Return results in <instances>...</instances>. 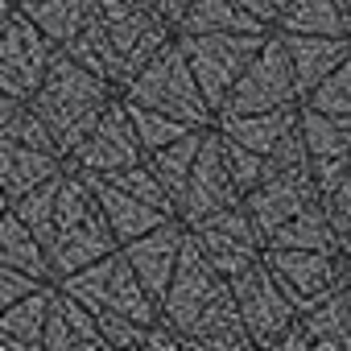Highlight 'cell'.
Listing matches in <instances>:
<instances>
[{
    "label": "cell",
    "instance_id": "obj_1",
    "mask_svg": "<svg viewBox=\"0 0 351 351\" xmlns=\"http://www.w3.org/2000/svg\"><path fill=\"white\" fill-rule=\"evenodd\" d=\"M116 95H120V91H116L108 79L91 75L83 62H75V58L58 46L54 58H50V66H46V75H42V83H38V91H34L25 104L42 116V124L50 128L58 153L66 157V153L91 132V124L99 120V112H104Z\"/></svg>",
    "mask_w": 351,
    "mask_h": 351
},
{
    "label": "cell",
    "instance_id": "obj_2",
    "mask_svg": "<svg viewBox=\"0 0 351 351\" xmlns=\"http://www.w3.org/2000/svg\"><path fill=\"white\" fill-rule=\"evenodd\" d=\"M120 95L132 99V104L157 108V112L182 120L191 128H211L215 124V112L203 99V91H199V83L191 75V62H186V54L178 50V42H173V38L120 87Z\"/></svg>",
    "mask_w": 351,
    "mask_h": 351
},
{
    "label": "cell",
    "instance_id": "obj_3",
    "mask_svg": "<svg viewBox=\"0 0 351 351\" xmlns=\"http://www.w3.org/2000/svg\"><path fill=\"white\" fill-rule=\"evenodd\" d=\"M54 285L75 293L91 314L112 310V314H128L136 322H153L157 318V302L145 293V285L136 281V273H132V265L124 261L120 248H112L108 256H99V261H91V265H83L75 273H66Z\"/></svg>",
    "mask_w": 351,
    "mask_h": 351
},
{
    "label": "cell",
    "instance_id": "obj_4",
    "mask_svg": "<svg viewBox=\"0 0 351 351\" xmlns=\"http://www.w3.org/2000/svg\"><path fill=\"white\" fill-rule=\"evenodd\" d=\"M173 42H178V50L186 54L203 99L211 104V112H219L223 95L240 79L248 58L261 50L265 34H173Z\"/></svg>",
    "mask_w": 351,
    "mask_h": 351
},
{
    "label": "cell",
    "instance_id": "obj_5",
    "mask_svg": "<svg viewBox=\"0 0 351 351\" xmlns=\"http://www.w3.org/2000/svg\"><path fill=\"white\" fill-rule=\"evenodd\" d=\"M219 293H228V277L215 273V265L199 252L195 236L186 232L182 252H178V265H173V273H169V285H165V293L157 298V318L169 322L173 330L186 339V335L195 330V322L207 314V306H211Z\"/></svg>",
    "mask_w": 351,
    "mask_h": 351
},
{
    "label": "cell",
    "instance_id": "obj_6",
    "mask_svg": "<svg viewBox=\"0 0 351 351\" xmlns=\"http://www.w3.org/2000/svg\"><path fill=\"white\" fill-rule=\"evenodd\" d=\"M112 54L120 58V71H124V83L173 38V25L157 13V9H145V5H132V0H95L91 5Z\"/></svg>",
    "mask_w": 351,
    "mask_h": 351
},
{
    "label": "cell",
    "instance_id": "obj_7",
    "mask_svg": "<svg viewBox=\"0 0 351 351\" xmlns=\"http://www.w3.org/2000/svg\"><path fill=\"white\" fill-rule=\"evenodd\" d=\"M281 104H298V83H293L281 34L269 29L261 50L248 58V66L240 71V79L232 83V91L223 95L215 116H223V112H265V108H281Z\"/></svg>",
    "mask_w": 351,
    "mask_h": 351
},
{
    "label": "cell",
    "instance_id": "obj_8",
    "mask_svg": "<svg viewBox=\"0 0 351 351\" xmlns=\"http://www.w3.org/2000/svg\"><path fill=\"white\" fill-rule=\"evenodd\" d=\"M186 232L195 236L199 252L215 265V273L228 277V281H232L236 273H244L248 265H256L261 252H265V240H261L256 223L248 219L244 203H232V207H223V211H215V215H203V219L191 223Z\"/></svg>",
    "mask_w": 351,
    "mask_h": 351
},
{
    "label": "cell",
    "instance_id": "obj_9",
    "mask_svg": "<svg viewBox=\"0 0 351 351\" xmlns=\"http://www.w3.org/2000/svg\"><path fill=\"white\" fill-rule=\"evenodd\" d=\"M228 285H232V298H236V310L244 318V330H248L252 347L273 351L277 339H281V330L298 318V310L289 306V298L281 293V285L273 281V273L265 269V261L248 265Z\"/></svg>",
    "mask_w": 351,
    "mask_h": 351
},
{
    "label": "cell",
    "instance_id": "obj_10",
    "mask_svg": "<svg viewBox=\"0 0 351 351\" xmlns=\"http://www.w3.org/2000/svg\"><path fill=\"white\" fill-rule=\"evenodd\" d=\"M265 269L289 298V306L302 314L330 289H339V252H318V248H265L261 252Z\"/></svg>",
    "mask_w": 351,
    "mask_h": 351
},
{
    "label": "cell",
    "instance_id": "obj_11",
    "mask_svg": "<svg viewBox=\"0 0 351 351\" xmlns=\"http://www.w3.org/2000/svg\"><path fill=\"white\" fill-rule=\"evenodd\" d=\"M54 42L17 9L9 17V25L0 29V87L17 99H29L54 58Z\"/></svg>",
    "mask_w": 351,
    "mask_h": 351
},
{
    "label": "cell",
    "instance_id": "obj_12",
    "mask_svg": "<svg viewBox=\"0 0 351 351\" xmlns=\"http://www.w3.org/2000/svg\"><path fill=\"white\" fill-rule=\"evenodd\" d=\"M240 203L228 169H223V157H219V132L215 124L203 128V141H199V153L191 161V173H186V186L178 195V203H173V215H178L186 228L199 223L203 215H215L223 207Z\"/></svg>",
    "mask_w": 351,
    "mask_h": 351
},
{
    "label": "cell",
    "instance_id": "obj_13",
    "mask_svg": "<svg viewBox=\"0 0 351 351\" xmlns=\"http://www.w3.org/2000/svg\"><path fill=\"white\" fill-rule=\"evenodd\" d=\"M141 157H145V149H141V141H136V132H132V120H128V112H124V99L116 95V99L99 112V120L91 124V132L66 153V165H75V169H83V173H112V169L132 165V161H141Z\"/></svg>",
    "mask_w": 351,
    "mask_h": 351
},
{
    "label": "cell",
    "instance_id": "obj_14",
    "mask_svg": "<svg viewBox=\"0 0 351 351\" xmlns=\"http://www.w3.org/2000/svg\"><path fill=\"white\" fill-rule=\"evenodd\" d=\"M310 199H318V186L310 178V165H302V169H269L240 203H244L248 219L256 223V232L265 240L277 223H285L289 215H298Z\"/></svg>",
    "mask_w": 351,
    "mask_h": 351
},
{
    "label": "cell",
    "instance_id": "obj_15",
    "mask_svg": "<svg viewBox=\"0 0 351 351\" xmlns=\"http://www.w3.org/2000/svg\"><path fill=\"white\" fill-rule=\"evenodd\" d=\"M182 240H186V223H182L178 215H169L165 223H157V228L132 236L128 244H120L124 261L132 265L136 281L145 285V293H149L153 302H157V298L165 293V285H169V273H173V265H178Z\"/></svg>",
    "mask_w": 351,
    "mask_h": 351
},
{
    "label": "cell",
    "instance_id": "obj_16",
    "mask_svg": "<svg viewBox=\"0 0 351 351\" xmlns=\"http://www.w3.org/2000/svg\"><path fill=\"white\" fill-rule=\"evenodd\" d=\"M42 351H108L95 326V314L66 293L62 285L50 281L46 298V322H42Z\"/></svg>",
    "mask_w": 351,
    "mask_h": 351
},
{
    "label": "cell",
    "instance_id": "obj_17",
    "mask_svg": "<svg viewBox=\"0 0 351 351\" xmlns=\"http://www.w3.org/2000/svg\"><path fill=\"white\" fill-rule=\"evenodd\" d=\"M112 248H120V244H116V236L108 232V223H104V215H99V203H95L91 215H83L79 223L58 228V232L50 236V244H46L50 281H62L66 273H75V269H83V265H91V261H99V256H108Z\"/></svg>",
    "mask_w": 351,
    "mask_h": 351
},
{
    "label": "cell",
    "instance_id": "obj_18",
    "mask_svg": "<svg viewBox=\"0 0 351 351\" xmlns=\"http://www.w3.org/2000/svg\"><path fill=\"white\" fill-rule=\"evenodd\" d=\"M281 34V29H277ZM285 54H289V71L298 83V99L326 79L343 58H351V38H330V34H281Z\"/></svg>",
    "mask_w": 351,
    "mask_h": 351
},
{
    "label": "cell",
    "instance_id": "obj_19",
    "mask_svg": "<svg viewBox=\"0 0 351 351\" xmlns=\"http://www.w3.org/2000/svg\"><path fill=\"white\" fill-rule=\"evenodd\" d=\"M79 173H83V169H79ZM87 182H91V191H95L99 215H104L108 232L116 236V244H128L132 236H141V232H149V228H157V223H165V219H169L165 211H157V207H149V203H141V199L124 195L120 186L104 182L99 173H87Z\"/></svg>",
    "mask_w": 351,
    "mask_h": 351
},
{
    "label": "cell",
    "instance_id": "obj_20",
    "mask_svg": "<svg viewBox=\"0 0 351 351\" xmlns=\"http://www.w3.org/2000/svg\"><path fill=\"white\" fill-rule=\"evenodd\" d=\"M66 165V157L58 153H46V149H29V145H17L9 136H0V191L13 199H21L25 191H34L38 182L54 178V173Z\"/></svg>",
    "mask_w": 351,
    "mask_h": 351
},
{
    "label": "cell",
    "instance_id": "obj_21",
    "mask_svg": "<svg viewBox=\"0 0 351 351\" xmlns=\"http://www.w3.org/2000/svg\"><path fill=\"white\" fill-rule=\"evenodd\" d=\"M310 351H351V293L339 285L298 314Z\"/></svg>",
    "mask_w": 351,
    "mask_h": 351
},
{
    "label": "cell",
    "instance_id": "obj_22",
    "mask_svg": "<svg viewBox=\"0 0 351 351\" xmlns=\"http://www.w3.org/2000/svg\"><path fill=\"white\" fill-rule=\"evenodd\" d=\"M298 124V104H281V108H265V112H223L215 116V128L256 153H269L289 128Z\"/></svg>",
    "mask_w": 351,
    "mask_h": 351
},
{
    "label": "cell",
    "instance_id": "obj_23",
    "mask_svg": "<svg viewBox=\"0 0 351 351\" xmlns=\"http://www.w3.org/2000/svg\"><path fill=\"white\" fill-rule=\"evenodd\" d=\"M46 298H50V281L34 285L13 306L0 310V351H42Z\"/></svg>",
    "mask_w": 351,
    "mask_h": 351
},
{
    "label": "cell",
    "instance_id": "obj_24",
    "mask_svg": "<svg viewBox=\"0 0 351 351\" xmlns=\"http://www.w3.org/2000/svg\"><path fill=\"white\" fill-rule=\"evenodd\" d=\"M265 248H318V252H339V236L322 211V199H310L298 215L277 223L265 236Z\"/></svg>",
    "mask_w": 351,
    "mask_h": 351
},
{
    "label": "cell",
    "instance_id": "obj_25",
    "mask_svg": "<svg viewBox=\"0 0 351 351\" xmlns=\"http://www.w3.org/2000/svg\"><path fill=\"white\" fill-rule=\"evenodd\" d=\"M298 132L306 141L310 161L351 157V116H330V112L298 104Z\"/></svg>",
    "mask_w": 351,
    "mask_h": 351
},
{
    "label": "cell",
    "instance_id": "obj_26",
    "mask_svg": "<svg viewBox=\"0 0 351 351\" xmlns=\"http://www.w3.org/2000/svg\"><path fill=\"white\" fill-rule=\"evenodd\" d=\"M173 34H269V29L261 21H252L232 0H195L173 21Z\"/></svg>",
    "mask_w": 351,
    "mask_h": 351
},
{
    "label": "cell",
    "instance_id": "obj_27",
    "mask_svg": "<svg viewBox=\"0 0 351 351\" xmlns=\"http://www.w3.org/2000/svg\"><path fill=\"white\" fill-rule=\"evenodd\" d=\"M0 265H13L38 281H50V265H46V248L42 240L5 207L0 211Z\"/></svg>",
    "mask_w": 351,
    "mask_h": 351
},
{
    "label": "cell",
    "instance_id": "obj_28",
    "mask_svg": "<svg viewBox=\"0 0 351 351\" xmlns=\"http://www.w3.org/2000/svg\"><path fill=\"white\" fill-rule=\"evenodd\" d=\"M91 5H95V0H17V9H21L54 46H66V42L79 34V25L87 21Z\"/></svg>",
    "mask_w": 351,
    "mask_h": 351
},
{
    "label": "cell",
    "instance_id": "obj_29",
    "mask_svg": "<svg viewBox=\"0 0 351 351\" xmlns=\"http://www.w3.org/2000/svg\"><path fill=\"white\" fill-rule=\"evenodd\" d=\"M281 34H330V38H351L339 13V0H285L277 25Z\"/></svg>",
    "mask_w": 351,
    "mask_h": 351
},
{
    "label": "cell",
    "instance_id": "obj_30",
    "mask_svg": "<svg viewBox=\"0 0 351 351\" xmlns=\"http://www.w3.org/2000/svg\"><path fill=\"white\" fill-rule=\"evenodd\" d=\"M199 141H203V128H191V132H182L178 141H169V145L145 153L149 169L157 173V182L165 186V195H169L173 203H178V195H182V186H186V173H191V161H195V153H199Z\"/></svg>",
    "mask_w": 351,
    "mask_h": 351
},
{
    "label": "cell",
    "instance_id": "obj_31",
    "mask_svg": "<svg viewBox=\"0 0 351 351\" xmlns=\"http://www.w3.org/2000/svg\"><path fill=\"white\" fill-rule=\"evenodd\" d=\"M104 182H112V186H120L124 195H132V199H141V203H149V207H157V211H165V215H173V199L165 195V186L157 182V173L149 169V161L141 157V161H132V165H120V169H112V173H99Z\"/></svg>",
    "mask_w": 351,
    "mask_h": 351
},
{
    "label": "cell",
    "instance_id": "obj_32",
    "mask_svg": "<svg viewBox=\"0 0 351 351\" xmlns=\"http://www.w3.org/2000/svg\"><path fill=\"white\" fill-rule=\"evenodd\" d=\"M58 173H62V169H58ZM58 173H54V178H46V182H38L34 191H25L21 199L9 203V211L42 240V248H46L50 236H54V186H58Z\"/></svg>",
    "mask_w": 351,
    "mask_h": 351
},
{
    "label": "cell",
    "instance_id": "obj_33",
    "mask_svg": "<svg viewBox=\"0 0 351 351\" xmlns=\"http://www.w3.org/2000/svg\"><path fill=\"white\" fill-rule=\"evenodd\" d=\"M120 99H124V95H120ZM124 112H128L132 132H136V141H141L145 153H153V149H161V145H169V141H178L182 132H191V124L173 120V116H165V112H157V108L132 104V99H124Z\"/></svg>",
    "mask_w": 351,
    "mask_h": 351
},
{
    "label": "cell",
    "instance_id": "obj_34",
    "mask_svg": "<svg viewBox=\"0 0 351 351\" xmlns=\"http://www.w3.org/2000/svg\"><path fill=\"white\" fill-rule=\"evenodd\" d=\"M219 157H223V169H228V178H232L240 199L265 178V153H256V149H248V145H240V141H232L223 132H219Z\"/></svg>",
    "mask_w": 351,
    "mask_h": 351
},
{
    "label": "cell",
    "instance_id": "obj_35",
    "mask_svg": "<svg viewBox=\"0 0 351 351\" xmlns=\"http://www.w3.org/2000/svg\"><path fill=\"white\" fill-rule=\"evenodd\" d=\"M298 104L318 108V112H330V116H351V58H343L326 79H318Z\"/></svg>",
    "mask_w": 351,
    "mask_h": 351
},
{
    "label": "cell",
    "instance_id": "obj_36",
    "mask_svg": "<svg viewBox=\"0 0 351 351\" xmlns=\"http://www.w3.org/2000/svg\"><path fill=\"white\" fill-rule=\"evenodd\" d=\"M95 326H99V339H104L108 351H141L149 322H136V318H128V314L99 310V314H95Z\"/></svg>",
    "mask_w": 351,
    "mask_h": 351
},
{
    "label": "cell",
    "instance_id": "obj_37",
    "mask_svg": "<svg viewBox=\"0 0 351 351\" xmlns=\"http://www.w3.org/2000/svg\"><path fill=\"white\" fill-rule=\"evenodd\" d=\"M0 136H9V141H17V145H29V149H46V153H58V145H54V136H50V128L42 124V116L29 108V104H21L17 112H13V120L0 128ZM62 157V153H58Z\"/></svg>",
    "mask_w": 351,
    "mask_h": 351
},
{
    "label": "cell",
    "instance_id": "obj_38",
    "mask_svg": "<svg viewBox=\"0 0 351 351\" xmlns=\"http://www.w3.org/2000/svg\"><path fill=\"white\" fill-rule=\"evenodd\" d=\"M318 199H322V211H326V219H330V228H335V236L343 244V236H351V165L343 169V178Z\"/></svg>",
    "mask_w": 351,
    "mask_h": 351
},
{
    "label": "cell",
    "instance_id": "obj_39",
    "mask_svg": "<svg viewBox=\"0 0 351 351\" xmlns=\"http://www.w3.org/2000/svg\"><path fill=\"white\" fill-rule=\"evenodd\" d=\"M34 285H42L38 277H29V273H21V269H13V265H0V310L5 306H13L21 293H29Z\"/></svg>",
    "mask_w": 351,
    "mask_h": 351
},
{
    "label": "cell",
    "instance_id": "obj_40",
    "mask_svg": "<svg viewBox=\"0 0 351 351\" xmlns=\"http://www.w3.org/2000/svg\"><path fill=\"white\" fill-rule=\"evenodd\" d=\"M178 347H182V335L173 330L169 322L153 318V322L145 326V343H141V351H178Z\"/></svg>",
    "mask_w": 351,
    "mask_h": 351
},
{
    "label": "cell",
    "instance_id": "obj_41",
    "mask_svg": "<svg viewBox=\"0 0 351 351\" xmlns=\"http://www.w3.org/2000/svg\"><path fill=\"white\" fill-rule=\"evenodd\" d=\"M232 5H240L252 21H261L265 29H273L277 25V9H273V0H232Z\"/></svg>",
    "mask_w": 351,
    "mask_h": 351
},
{
    "label": "cell",
    "instance_id": "obj_42",
    "mask_svg": "<svg viewBox=\"0 0 351 351\" xmlns=\"http://www.w3.org/2000/svg\"><path fill=\"white\" fill-rule=\"evenodd\" d=\"M191 5H195V0H157V13H161L169 25H173V21H178V17H182Z\"/></svg>",
    "mask_w": 351,
    "mask_h": 351
},
{
    "label": "cell",
    "instance_id": "obj_43",
    "mask_svg": "<svg viewBox=\"0 0 351 351\" xmlns=\"http://www.w3.org/2000/svg\"><path fill=\"white\" fill-rule=\"evenodd\" d=\"M21 104H25V99H17V95H9L5 87H0V128H5V124L13 120V112H17Z\"/></svg>",
    "mask_w": 351,
    "mask_h": 351
},
{
    "label": "cell",
    "instance_id": "obj_44",
    "mask_svg": "<svg viewBox=\"0 0 351 351\" xmlns=\"http://www.w3.org/2000/svg\"><path fill=\"white\" fill-rule=\"evenodd\" d=\"M17 13V0H0V29L9 25V17Z\"/></svg>",
    "mask_w": 351,
    "mask_h": 351
},
{
    "label": "cell",
    "instance_id": "obj_45",
    "mask_svg": "<svg viewBox=\"0 0 351 351\" xmlns=\"http://www.w3.org/2000/svg\"><path fill=\"white\" fill-rule=\"evenodd\" d=\"M339 13H343V25H347V34H351V0H339Z\"/></svg>",
    "mask_w": 351,
    "mask_h": 351
},
{
    "label": "cell",
    "instance_id": "obj_46",
    "mask_svg": "<svg viewBox=\"0 0 351 351\" xmlns=\"http://www.w3.org/2000/svg\"><path fill=\"white\" fill-rule=\"evenodd\" d=\"M132 5H145V9H157V0H132Z\"/></svg>",
    "mask_w": 351,
    "mask_h": 351
},
{
    "label": "cell",
    "instance_id": "obj_47",
    "mask_svg": "<svg viewBox=\"0 0 351 351\" xmlns=\"http://www.w3.org/2000/svg\"><path fill=\"white\" fill-rule=\"evenodd\" d=\"M351 248V236H343V244H339V252H347Z\"/></svg>",
    "mask_w": 351,
    "mask_h": 351
},
{
    "label": "cell",
    "instance_id": "obj_48",
    "mask_svg": "<svg viewBox=\"0 0 351 351\" xmlns=\"http://www.w3.org/2000/svg\"><path fill=\"white\" fill-rule=\"evenodd\" d=\"M5 207H9V195H5V191H0V211H5Z\"/></svg>",
    "mask_w": 351,
    "mask_h": 351
},
{
    "label": "cell",
    "instance_id": "obj_49",
    "mask_svg": "<svg viewBox=\"0 0 351 351\" xmlns=\"http://www.w3.org/2000/svg\"><path fill=\"white\" fill-rule=\"evenodd\" d=\"M281 5H285V0H273V9H277V13H281Z\"/></svg>",
    "mask_w": 351,
    "mask_h": 351
},
{
    "label": "cell",
    "instance_id": "obj_50",
    "mask_svg": "<svg viewBox=\"0 0 351 351\" xmlns=\"http://www.w3.org/2000/svg\"><path fill=\"white\" fill-rule=\"evenodd\" d=\"M343 256H347V261H351V248H347V252H343Z\"/></svg>",
    "mask_w": 351,
    "mask_h": 351
}]
</instances>
